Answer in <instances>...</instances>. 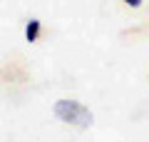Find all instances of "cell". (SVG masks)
I'll return each instance as SVG.
<instances>
[{"mask_svg":"<svg viewBox=\"0 0 149 142\" xmlns=\"http://www.w3.org/2000/svg\"><path fill=\"white\" fill-rule=\"evenodd\" d=\"M55 115H57V120L67 122V125H74L80 130L92 125V112L77 100H57L55 102Z\"/></svg>","mask_w":149,"mask_h":142,"instance_id":"6da1fadb","label":"cell"},{"mask_svg":"<svg viewBox=\"0 0 149 142\" xmlns=\"http://www.w3.org/2000/svg\"><path fill=\"white\" fill-rule=\"evenodd\" d=\"M37 35H40V20H37V18H32V20L27 22V27H25V37H27L30 42H35Z\"/></svg>","mask_w":149,"mask_h":142,"instance_id":"7a4b0ae2","label":"cell"},{"mask_svg":"<svg viewBox=\"0 0 149 142\" xmlns=\"http://www.w3.org/2000/svg\"><path fill=\"white\" fill-rule=\"evenodd\" d=\"M122 3H127V5H132V8H139V5H142V0H122Z\"/></svg>","mask_w":149,"mask_h":142,"instance_id":"3957f363","label":"cell"}]
</instances>
